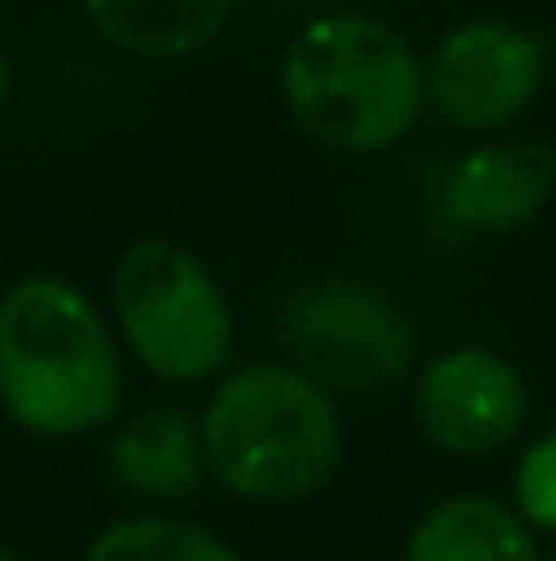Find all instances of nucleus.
<instances>
[{"instance_id":"1","label":"nucleus","mask_w":556,"mask_h":561,"mask_svg":"<svg viewBox=\"0 0 556 561\" xmlns=\"http://www.w3.org/2000/svg\"><path fill=\"white\" fill-rule=\"evenodd\" d=\"M121 409L126 350L99 300L60 273L16 278L0 295V414L38 442H71Z\"/></svg>"},{"instance_id":"10","label":"nucleus","mask_w":556,"mask_h":561,"mask_svg":"<svg viewBox=\"0 0 556 561\" xmlns=\"http://www.w3.org/2000/svg\"><path fill=\"white\" fill-rule=\"evenodd\" d=\"M398 561H541V535L513 513V502L458 491L409 524Z\"/></svg>"},{"instance_id":"2","label":"nucleus","mask_w":556,"mask_h":561,"mask_svg":"<svg viewBox=\"0 0 556 561\" xmlns=\"http://www.w3.org/2000/svg\"><path fill=\"white\" fill-rule=\"evenodd\" d=\"M207 480L257 507L311 502L344 463L339 398L290 360L229 366L196 414Z\"/></svg>"},{"instance_id":"6","label":"nucleus","mask_w":556,"mask_h":561,"mask_svg":"<svg viewBox=\"0 0 556 561\" xmlns=\"http://www.w3.org/2000/svg\"><path fill=\"white\" fill-rule=\"evenodd\" d=\"M556 60V38L524 22H502V16H475L447 27L431 55H420V77H425V110L469 137H497L508 126H519Z\"/></svg>"},{"instance_id":"11","label":"nucleus","mask_w":556,"mask_h":561,"mask_svg":"<svg viewBox=\"0 0 556 561\" xmlns=\"http://www.w3.org/2000/svg\"><path fill=\"white\" fill-rule=\"evenodd\" d=\"M82 11L132 60H185L229 27L235 0H82Z\"/></svg>"},{"instance_id":"16","label":"nucleus","mask_w":556,"mask_h":561,"mask_svg":"<svg viewBox=\"0 0 556 561\" xmlns=\"http://www.w3.org/2000/svg\"><path fill=\"white\" fill-rule=\"evenodd\" d=\"M541 561H556V551H552V557H541Z\"/></svg>"},{"instance_id":"4","label":"nucleus","mask_w":556,"mask_h":561,"mask_svg":"<svg viewBox=\"0 0 556 561\" xmlns=\"http://www.w3.org/2000/svg\"><path fill=\"white\" fill-rule=\"evenodd\" d=\"M110 328L121 350L170 387H196L235 366V306L213 267L164 234L121 251L110 273Z\"/></svg>"},{"instance_id":"13","label":"nucleus","mask_w":556,"mask_h":561,"mask_svg":"<svg viewBox=\"0 0 556 561\" xmlns=\"http://www.w3.org/2000/svg\"><path fill=\"white\" fill-rule=\"evenodd\" d=\"M513 513L535 529L556 535V431H541L513 469Z\"/></svg>"},{"instance_id":"9","label":"nucleus","mask_w":556,"mask_h":561,"mask_svg":"<svg viewBox=\"0 0 556 561\" xmlns=\"http://www.w3.org/2000/svg\"><path fill=\"white\" fill-rule=\"evenodd\" d=\"M104 469H110V485L121 496H137L154 507L196 502V491L207 485L196 414H185L175 403H148V409L115 420L110 447H104Z\"/></svg>"},{"instance_id":"8","label":"nucleus","mask_w":556,"mask_h":561,"mask_svg":"<svg viewBox=\"0 0 556 561\" xmlns=\"http://www.w3.org/2000/svg\"><path fill=\"white\" fill-rule=\"evenodd\" d=\"M556 196V142L530 131H497L453 159L442 181V218L464 234H513L530 229Z\"/></svg>"},{"instance_id":"14","label":"nucleus","mask_w":556,"mask_h":561,"mask_svg":"<svg viewBox=\"0 0 556 561\" xmlns=\"http://www.w3.org/2000/svg\"><path fill=\"white\" fill-rule=\"evenodd\" d=\"M5 99H11V60H5V49H0V110H5Z\"/></svg>"},{"instance_id":"5","label":"nucleus","mask_w":556,"mask_h":561,"mask_svg":"<svg viewBox=\"0 0 556 561\" xmlns=\"http://www.w3.org/2000/svg\"><path fill=\"white\" fill-rule=\"evenodd\" d=\"M279 350L295 371L322 381L333 398H376L415 376L420 333L387 284L328 273L295 284L273 311Z\"/></svg>"},{"instance_id":"15","label":"nucleus","mask_w":556,"mask_h":561,"mask_svg":"<svg viewBox=\"0 0 556 561\" xmlns=\"http://www.w3.org/2000/svg\"><path fill=\"white\" fill-rule=\"evenodd\" d=\"M0 561H27V557H16V551H11V546H0Z\"/></svg>"},{"instance_id":"12","label":"nucleus","mask_w":556,"mask_h":561,"mask_svg":"<svg viewBox=\"0 0 556 561\" xmlns=\"http://www.w3.org/2000/svg\"><path fill=\"white\" fill-rule=\"evenodd\" d=\"M82 561H246L224 535L191 524V518H170V513H137V518H115L104 524Z\"/></svg>"},{"instance_id":"3","label":"nucleus","mask_w":556,"mask_h":561,"mask_svg":"<svg viewBox=\"0 0 556 561\" xmlns=\"http://www.w3.org/2000/svg\"><path fill=\"white\" fill-rule=\"evenodd\" d=\"M279 99L300 137L333 153H387L425 115L420 49L382 16H311L284 44Z\"/></svg>"},{"instance_id":"7","label":"nucleus","mask_w":556,"mask_h":561,"mask_svg":"<svg viewBox=\"0 0 556 561\" xmlns=\"http://www.w3.org/2000/svg\"><path fill=\"white\" fill-rule=\"evenodd\" d=\"M409 409L431 447L453 458H491L524 436L530 381L508 355L486 344H453L425 366H415Z\"/></svg>"}]
</instances>
